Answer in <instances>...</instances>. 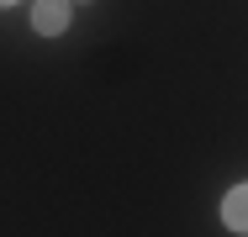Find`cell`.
Segmentation results:
<instances>
[{
  "instance_id": "1",
  "label": "cell",
  "mask_w": 248,
  "mask_h": 237,
  "mask_svg": "<svg viewBox=\"0 0 248 237\" xmlns=\"http://www.w3.org/2000/svg\"><path fill=\"white\" fill-rule=\"evenodd\" d=\"M69 27V0H37L32 5V32L37 37H58Z\"/></svg>"
},
{
  "instance_id": "2",
  "label": "cell",
  "mask_w": 248,
  "mask_h": 237,
  "mask_svg": "<svg viewBox=\"0 0 248 237\" xmlns=\"http://www.w3.org/2000/svg\"><path fill=\"white\" fill-rule=\"evenodd\" d=\"M222 222H227L232 232H248V185H238L227 200H222Z\"/></svg>"
},
{
  "instance_id": "3",
  "label": "cell",
  "mask_w": 248,
  "mask_h": 237,
  "mask_svg": "<svg viewBox=\"0 0 248 237\" xmlns=\"http://www.w3.org/2000/svg\"><path fill=\"white\" fill-rule=\"evenodd\" d=\"M0 5H11V0H0Z\"/></svg>"
},
{
  "instance_id": "4",
  "label": "cell",
  "mask_w": 248,
  "mask_h": 237,
  "mask_svg": "<svg viewBox=\"0 0 248 237\" xmlns=\"http://www.w3.org/2000/svg\"><path fill=\"white\" fill-rule=\"evenodd\" d=\"M85 5H90V0H85Z\"/></svg>"
}]
</instances>
